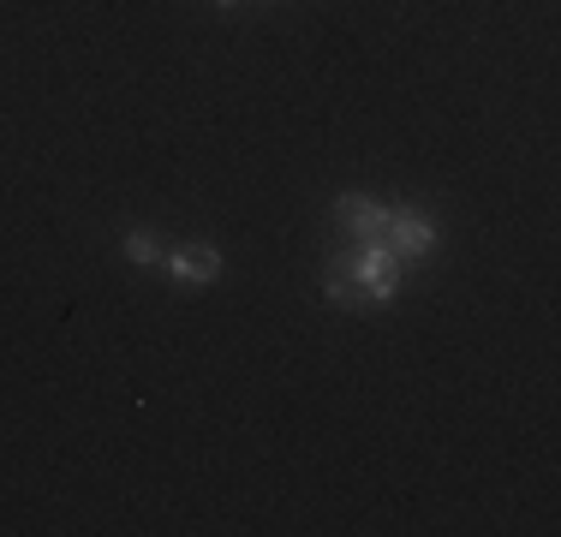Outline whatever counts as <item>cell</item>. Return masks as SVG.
I'll use <instances>...</instances> for the list:
<instances>
[{
	"label": "cell",
	"mask_w": 561,
	"mask_h": 537,
	"mask_svg": "<svg viewBox=\"0 0 561 537\" xmlns=\"http://www.w3.org/2000/svg\"><path fill=\"white\" fill-rule=\"evenodd\" d=\"M353 268H358V281L370 287V305H382V299H394V287H400V258L389 245H358L353 251Z\"/></svg>",
	"instance_id": "obj_1"
},
{
	"label": "cell",
	"mask_w": 561,
	"mask_h": 537,
	"mask_svg": "<svg viewBox=\"0 0 561 537\" xmlns=\"http://www.w3.org/2000/svg\"><path fill=\"white\" fill-rule=\"evenodd\" d=\"M382 245H389L400 263H407V258H431L436 221H424V215H389V227H382Z\"/></svg>",
	"instance_id": "obj_2"
},
{
	"label": "cell",
	"mask_w": 561,
	"mask_h": 537,
	"mask_svg": "<svg viewBox=\"0 0 561 537\" xmlns=\"http://www.w3.org/2000/svg\"><path fill=\"white\" fill-rule=\"evenodd\" d=\"M335 215H341V227L358 239V245H377V239H382V227H389V215H394V209L370 204V197H341V209H335Z\"/></svg>",
	"instance_id": "obj_3"
},
{
	"label": "cell",
	"mask_w": 561,
	"mask_h": 537,
	"mask_svg": "<svg viewBox=\"0 0 561 537\" xmlns=\"http://www.w3.org/2000/svg\"><path fill=\"white\" fill-rule=\"evenodd\" d=\"M216 275H221V251H216V245H185V251H173V281H180V287H209Z\"/></svg>",
	"instance_id": "obj_4"
},
{
	"label": "cell",
	"mask_w": 561,
	"mask_h": 537,
	"mask_svg": "<svg viewBox=\"0 0 561 537\" xmlns=\"http://www.w3.org/2000/svg\"><path fill=\"white\" fill-rule=\"evenodd\" d=\"M329 299H335V305H353V311H358V305H370V287H365V281H358L353 258L329 268Z\"/></svg>",
	"instance_id": "obj_5"
},
{
	"label": "cell",
	"mask_w": 561,
	"mask_h": 537,
	"mask_svg": "<svg viewBox=\"0 0 561 537\" xmlns=\"http://www.w3.org/2000/svg\"><path fill=\"white\" fill-rule=\"evenodd\" d=\"M126 258H131V263H156V258H162L156 233H126Z\"/></svg>",
	"instance_id": "obj_6"
},
{
	"label": "cell",
	"mask_w": 561,
	"mask_h": 537,
	"mask_svg": "<svg viewBox=\"0 0 561 537\" xmlns=\"http://www.w3.org/2000/svg\"><path fill=\"white\" fill-rule=\"evenodd\" d=\"M209 7H233V0H209Z\"/></svg>",
	"instance_id": "obj_7"
}]
</instances>
